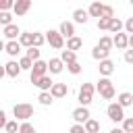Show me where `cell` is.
Instances as JSON below:
<instances>
[{
  "label": "cell",
  "instance_id": "1",
  "mask_svg": "<svg viewBox=\"0 0 133 133\" xmlns=\"http://www.w3.org/2000/svg\"><path fill=\"white\" fill-rule=\"evenodd\" d=\"M12 114H15V121L25 123V121H29V118L33 116V106H31V104H27V102L15 104V106H12Z\"/></svg>",
  "mask_w": 133,
  "mask_h": 133
},
{
  "label": "cell",
  "instance_id": "2",
  "mask_svg": "<svg viewBox=\"0 0 133 133\" xmlns=\"http://www.w3.org/2000/svg\"><path fill=\"white\" fill-rule=\"evenodd\" d=\"M104 100H112L114 98V85H112V81L110 79H106V77H100V81H98V85L94 87Z\"/></svg>",
  "mask_w": 133,
  "mask_h": 133
},
{
  "label": "cell",
  "instance_id": "3",
  "mask_svg": "<svg viewBox=\"0 0 133 133\" xmlns=\"http://www.w3.org/2000/svg\"><path fill=\"white\" fill-rule=\"evenodd\" d=\"M94 85L91 83H83L81 87H79V96H77V100H79V104L83 106V108H87L91 102H94Z\"/></svg>",
  "mask_w": 133,
  "mask_h": 133
},
{
  "label": "cell",
  "instance_id": "4",
  "mask_svg": "<svg viewBox=\"0 0 133 133\" xmlns=\"http://www.w3.org/2000/svg\"><path fill=\"white\" fill-rule=\"evenodd\" d=\"M44 39H46L54 50H62V48H64V39H62V35H60L56 29H48L46 35H44Z\"/></svg>",
  "mask_w": 133,
  "mask_h": 133
},
{
  "label": "cell",
  "instance_id": "5",
  "mask_svg": "<svg viewBox=\"0 0 133 133\" xmlns=\"http://www.w3.org/2000/svg\"><path fill=\"white\" fill-rule=\"evenodd\" d=\"M106 114H108V118H110L112 123H123V118H125V110H123L116 102H110V104H108Z\"/></svg>",
  "mask_w": 133,
  "mask_h": 133
},
{
  "label": "cell",
  "instance_id": "6",
  "mask_svg": "<svg viewBox=\"0 0 133 133\" xmlns=\"http://www.w3.org/2000/svg\"><path fill=\"white\" fill-rule=\"evenodd\" d=\"M44 75H48V64H46V60H35V62L31 64L29 79L33 81V79H39V77H44Z\"/></svg>",
  "mask_w": 133,
  "mask_h": 133
},
{
  "label": "cell",
  "instance_id": "7",
  "mask_svg": "<svg viewBox=\"0 0 133 133\" xmlns=\"http://www.w3.org/2000/svg\"><path fill=\"white\" fill-rule=\"evenodd\" d=\"M48 94L52 96V100L64 98V96L69 94V85H66V83H52V87H50V91H48Z\"/></svg>",
  "mask_w": 133,
  "mask_h": 133
},
{
  "label": "cell",
  "instance_id": "8",
  "mask_svg": "<svg viewBox=\"0 0 133 133\" xmlns=\"http://www.w3.org/2000/svg\"><path fill=\"white\" fill-rule=\"evenodd\" d=\"M98 71H100V75H102V77L110 79V75L114 73V62H112L110 58H106V60H100V64H98Z\"/></svg>",
  "mask_w": 133,
  "mask_h": 133
},
{
  "label": "cell",
  "instance_id": "9",
  "mask_svg": "<svg viewBox=\"0 0 133 133\" xmlns=\"http://www.w3.org/2000/svg\"><path fill=\"white\" fill-rule=\"evenodd\" d=\"M29 8H31V0H17V2H12V12L17 17H23Z\"/></svg>",
  "mask_w": 133,
  "mask_h": 133
},
{
  "label": "cell",
  "instance_id": "10",
  "mask_svg": "<svg viewBox=\"0 0 133 133\" xmlns=\"http://www.w3.org/2000/svg\"><path fill=\"white\" fill-rule=\"evenodd\" d=\"M87 118H91L89 116V110L87 108H83V106H79V108H75L73 110V121H75V125H83Z\"/></svg>",
  "mask_w": 133,
  "mask_h": 133
},
{
  "label": "cell",
  "instance_id": "11",
  "mask_svg": "<svg viewBox=\"0 0 133 133\" xmlns=\"http://www.w3.org/2000/svg\"><path fill=\"white\" fill-rule=\"evenodd\" d=\"M56 31L62 35V39H64V37L69 39V37H73V35H75V25H73L71 21H62V23H60V27H58Z\"/></svg>",
  "mask_w": 133,
  "mask_h": 133
},
{
  "label": "cell",
  "instance_id": "12",
  "mask_svg": "<svg viewBox=\"0 0 133 133\" xmlns=\"http://www.w3.org/2000/svg\"><path fill=\"white\" fill-rule=\"evenodd\" d=\"M127 39H129V35H127L125 31L114 33V37H112V46H116V50H127V48H129Z\"/></svg>",
  "mask_w": 133,
  "mask_h": 133
},
{
  "label": "cell",
  "instance_id": "13",
  "mask_svg": "<svg viewBox=\"0 0 133 133\" xmlns=\"http://www.w3.org/2000/svg\"><path fill=\"white\" fill-rule=\"evenodd\" d=\"M4 75L10 77V79H17V77L21 75V69H19L17 60H8V62L4 64Z\"/></svg>",
  "mask_w": 133,
  "mask_h": 133
},
{
  "label": "cell",
  "instance_id": "14",
  "mask_svg": "<svg viewBox=\"0 0 133 133\" xmlns=\"http://www.w3.org/2000/svg\"><path fill=\"white\" fill-rule=\"evenodd\" d=\"M31 83H33L39 91H50V87H52V83H54V81L50 79V75H44V77H39V79H33Z\"/></svg>",
  "mask_w": 133,
  "mask_h": 133
},
{
  "label": "cell",
  "instance_id": "15",
  "mask_svg": "<svg viewBox=\"0 0 133 133\" xmlns=\"http://www.w3.org/2000/svg\"><path fill=\"white\" fill-rule=\"evenodd\" d=\"M2 33L8 37V42H12V39H17L19 35H21V29H19V25H15V23H10V25H6V27H2Z\"/></svg>",
  "mask_w": 133,
  "mask_h": 133
},
{
  "label": "cell",
  "instance_id": "16",
  "mask_svg": "<svg viewBox=\"0 0 133 133\" xmlns=\"http://www.w3.org/2000/svg\"><path fill=\"white\" fill-rule=\"evenodd\" d=\"M4 52H6L10 58L19 56V54H21V46H19V42H17V39H12V42H4Z\"/></svg>",
  "mask_w": 133,
  "mask_h": 133
},
{
  "label": "cell",
  "instance_id": "17",
  "mask_svg": "<svg viewBox=\"0 0 133 133\" xmlns=\"http://www.w3.org/2000/svg\"><path fill=\"white\" fill-rule=\"evenodd\" d=\"M116 104L125 110V108H129V106H133V94H129V91H123V94H118V98H116Z\"/></svg>",
  "mask_w": 133,
  "mask_h": 133
},
{
  "label": "cell",
  "instance_id": "18",
  "mask_svg": "<svg viewBox=\"0 0 133 133\" xmlns=\"http://www.w3.org/2000/svg\"><path fill=\"white\" fill-rule=\"evenodd\" d=\"M81 48H83V39H81L79 35H73V37L66 39V50H69V52H77V50H81Z\"/></svg>",
  "mask_w": 133,
  "mask_h": 133
},
{
  "label": "cell",
  "instance_id": "19",
  "mask_svg": "<svg viewBox=\"0 0 133 133\" xmlns=\"http://www.w3.org/2000/svg\"><path fill=\"white\" fill-rule=\"evenodd\" d=\"M46 64H48V71H50L52 75H58V73H62V69H64V64L60 62V58H50Z\"/></svg>",
  "mask_w": 133,
  "mask_h": 133
},
{
  "label": "cell",
  "instance_id": "20",
  "mask_svg": "<svg viewBox=\"0 0 133 133\" xmlns=\"http://www.w3.org/2000/svg\"><path fill=\"white\" fill-rule=\"evenodd\" d=\"M81 127H83L85 133H100V123H98L96 118H87Z\"/></svg>",
  "mask_w": 133,
  "mask_h": 133
},
{
  "label": "cell",
  "instance_id": "21",
  "mask_svg": "<svg viewBox=\"0 0 133 133\" xmlns=\"http://www.w3.org/2000/svg\"><path fill=\"white\" fill-rule=\"evenodd\" d=\"M73 21H75V23H81V25H85V23L89 21V17H87L85 8H75V10H73Z\"/></svg>",
  "mask_w": 133,
  "mask_h": 133
},
{
  "label": "cell",
  "instance_id": "22",
  "mask_svg": "<svg viewBox=\"0 0 133 133\" xmlns=\"http://www.w3.org/2000/svg\"><path fill=\"white\" fill-rule=\"evenodd\" d=\"M106 31H110V33H121V31H123V21H121L118 17H112Z\"/></svg>",
  "mask_w": 133,
  "mask_h": 133
},
{
  "label": "cell",
  "instance_id": "23",
  "mask_svg": "<svg viewBox=\"0 0 133 133\" xmlns=\"http://www.w3.org/2000/svg\"><path fill=\"white\" fill-rule=\"evenodd\" d=\"M31 39H33V33H29V31H21V35L17 37V42H19V46L23 48H31Z\"/></svg>",
  "mask_w": 133,
  "mask_h": 133
},
{
  "label": "cell",
  "instance_id": "24",
  "mask_svg": "<svg viewBox=\"0 0 133 133\" xmlns=\"http://www.w3.org/2000/svg\"><path fill=\"white\" fill-rule=\"evenodd\" d=\"M85 12H87V17H98L100 19L102 17V2H91Z\"/></svg>",
  "mask_w": 133,
  "mask_h": 133
},
{
  "label": "cell",
  "instance_id": "25",
  "mask_svg": "<svg viewBox=\"0 0 133 133\" xmlns=\"http://www.w3.org/2000/svg\"><path fill=\"white\" fill-rule=\"evenodd\" d=\"M77 60V54L75 52H69V50H62L60 52V62L62 64H71V62H75Z\"/></svg>",
  "mask_w": 133,
  "mask_h": 133
},
{
  "label": "cell",
  "instance_id": "26",
  "mask_svg": "<svg viewBox=\"0 0 133 133\" xmlns=\"http://www.w3.org/2000/svg\"><path fill=\"white\" fill-rule=\"evenodd\" d=\"M96 46H98V48H102V50H106V52H110V50H112V37L102 35V37H100V42H98Z\"/></svg>",
  "mask_w": 133,
  "mask_h": 133
},
{
  "label": "cell",
  "instance_id": "27",
  "mask_svg": "<svg viewBox=\"0 0 133 133\" xmlns=\"http://www.w3.org/2000/svg\"><path fill=\"white\" fill-rule=\"evenodd\" d=\"M108 54H110V52H106V50H102V48H98V46H94V50H91V58H94V60H106Z\"/></svg>",
  "mask_w": 133,
  "mask_h": 133
},
{
  "label": "cell",
  "instance_id": "28",
  "mask_svg": "<svg viewBox=\"0 0 133 133\" xmlns=\"http://www.w3.org/2000/svg\"><path fill=\"white\" fill-rule=\"evenodd\" d=\"M44 33H37V31H33V39H31V48H42L44 46Z\"/></svg>",
  "mask_w": 133,
  "mask_h": 133
},
{
  "label": "cell",
  "instance_id": "29",
  "mask_svg": "<svg viewBox=\"0 0 133 133\" xmlns=\"http://www.w3.org/2000/svg\"><path fill=\"white\" fill-rule=\"evenodd\" d=\"M39 54H42V50H39V48H27V52H25V56H27L31 62L39 60Z\"/></svg>",
  "mask_w": 133,
  "mask_h": 133
},
{
  "label": "cell",
  "instance_id": "30",
  "mask_svg": "<svg viewBox=\"0 0 133 133\" xmlns=\"http://www.w3.org/2000/svg\"><path fill=\"white\" fill-rule=\"evenodd\" d=\"M37 102H39L42 106H50L54 100H52V96H50L48 91H39V96H37Z\"/></svg>",
  "mask_w": 133,
  "mask_h": 133
},
{
  "label": "cell",
  "instance_id": "31",
  "mask_svg": "<svg viewBox=\"0 0 133 133\" xmlns=\"http://www.w3.org/2000/svg\"><path fill=\"white\" fill-rule=\"evenodd\" d=\"M17 64H19V69H21V71H31V64H33V62H31L27 56H21V58L17 60Z\"/></svg>",
  "mask_w": 133,
  "mask_h": 133
},
{
  "label": "cell",
  "instance_id": "32",
  "mask_svg": "<svg viewBox=\"0 0 133 133\" xmlns=\"http://www.w3.org/2000/svg\"><path fill=\"white\" fill-rule=\"evenodd\" d=\"M66 71H69L71 75H79V73L83 71V66H81V62H77V60H75V62L66 64Z\"/></svg>",
  "mask_w": 133,
  "mask_h": 133
},
{
  "label": "cell",
  "instance_id": "33",
  "mask_svg": "<svg viewBox=\"0 0 133 133\" xmlns=\"http://www.w3.org/2000/svg\"><path fill=\"white\" fill-rule=\"evenodd\" d=\"M121 129H123V133H133V118H131V116H125Z\"/></svg>",
  "mask_w": 133,
  "mask_h": 133
},
{
  "label": "cell",
  "instance_id": "34",
  "mask_svg": "<svg viewBox=\"0 0 133 133\" xmlns=\"http://www.w3.org/2000/svg\"><path fill=\"white\" fill-rule=\"evenodd\" d=\"M17 133H35V127H33L29 121H25V123L19 125V131H17Z\"/></svg>",
  "mask_w": 133,
  "mask_h": 133
},
{
  "label": "cell",
  "instance_id": "35",
  "mask_svg": "<svg viewBox=\"0 0 133 133\" xmlns=\"http://www.w3.org/2000/svg\"><path fill=\"white\" fill-rule=\"evenodd\" d=\"M112 17H114L112 6H110V4H102V17H100V19H112Z\"/></svg>",
  "mask_w": 133,
  "mask_h": 133
},
{
  "label": "cell",
  "instance_id": "36",
  "mask_svg": "<svg viewBox=\"0 0 133 133\" xmlns=\"http://www.w3.org/2000/svg\"><path fill=\"white\" fill-rule=\"evenodd\" d=\"M12 23V15L6 10V12H0V27H6Z\"/></svg>",
  "mask_w": 133,
  "mask_h": 133
},
{
  "label": "cell",
  "instance_id": "37",
  "mask_svg": "<svg viewBox=\"0 0 133 133\" xmlns=\"http://www.w3.org/2000/svg\"><path fill=\"white\" fill-rule=\"evenodd\" d=\"M4 129H6V133H17L19 131V125H17V121H6Z\"/></svg>",
  "mask_w": 133,
  "mask_h": 133
},
{
  "label": "cell",
  "instance_id": "38",
  "mask_svg": "<svg viewBox=\"0 0 133 133\" xmlns=\"http://www.w3.org/2000/svg\"><path fill=\"white\" fill-rule=\"evenodd\" d=\"M123 27H125V33H127V35L133 33V17H129V19L123 23Z\"/></svg>",
  "mask_w": 133,
  "mask_h": 133
},
{
  "label": "cell",
  "instance_id": "39",
  "mask_svg": "<svg viewBox=\"0 0 133 133\" xmlns=\"http://www.w3.org/2000/svg\"><path fill=\"white\" fill-rule=\"evenodd\" d=\"M12 8V0H0V12H6Z\"/></svg>",
  "mask_w": 133,
  "mask_h": 133
},
{
  "label": "cell",
  "instance_id": "40",
  "mask_svg": "<svg viewBox=\"0 0 133 133\" xmlns=\"http://www.w3.org/2000/svg\"><path fill=\"white\" fill-rule=\"evenodd\" d=\"M108 23H110V19H98V29H108Z\"/></svg>",
  "mask_w": 133,
  "mask_h": 133
},
{
  "label": "cell",
  "instance_id": "41",
  "mask_svg": "<svg viewBox=\"0 0 133 133\" xmlns=\"http://www.w3.org/2000/svg\"><path fill=\"white\" fill-rule=\"evenodd\" d=\"M125 62H133V50H125Z\"/></svg>",
  "mask_w": 133,
  "mask_h": 133
},
{
  "label": "cell",
  "instance_id": "42",
  "mask_svg": "<svg viewBox=\"0 0 133 133\" xmlns=\"http://www.w3.org/2000/svg\"><path fill=\"white\" fill-rule=\"evenodd\" d=\"M69 133H85V131H83V127H81V125H73V127L69 129Z\"/></svg>",
  "mask_w": 133,
  "mask_h": 133
},
{
  "label": "cell",
  "instance_id": "43",
  "mask_svg": "<svg viewBox=\"0 0 133 133\" xmlns=\"http://www.w3.org/2000/svg\"><path fill=\"white\" fill-rule=\"evenodd\" d=\"M6 121H8V118H6V112H4V110H0V129H4Z\"/></svg>",
  "mask_w": 133,
  "mask_h": 133
},
{
  "label": "cell",
  "instance_id": "44",
  "mask_svg": "<svg viewBox=\"0 0 133 133\" xmlns=\"http://www.w3.org/2000/svg\"><path fill=\"white\" fill-rule=\"evenodd\" d=\"M110 133H123V129L121 127H114V129H110Z\"/></svg>",
  "mask_w": 133,
  "mask_h": 133
},
{
  "label": "cell",
  "instance_id": "45",
  "mask_svg": "<svg viewBox=\"0 0 133 133\" xmlns=\"http://www.w3.org/2000/svg\"><path fill=\"white\" fill-rule=\"evenodd\" d=\"M2 77H6V75H4V64H0V79H2Z\"/></svg>",
  "mask_w": 133,
  "mask_h": 133
},
{
  "label": "cell",
  "instance_id": "46",
  "mask_svg": "<svg viewBox=\"0 0 133 133\" xmlns=\"http://www.w3.org/2000/svg\"><path fill=\"white\" fill-rule=\"evenodd\" d=\"M0 52H4V42L0 39Z\"/></svg>",
  "mask_w": 133,
  "mask_h": 133
},
{
  "label": "cell",
  "instance_id": "47",
  "mask_svg": "<svg viewBox=\"0 0 133 133\" xmlns=\"http://www.w3.org/2000/svg\"><path fill=\"white\" fill-rule=\"evenodd\" d=\"M0 33H2V27H0Z\"/></svg>",
  "mask_w": 133,
  "mask_h": 133
}]
</instances>
